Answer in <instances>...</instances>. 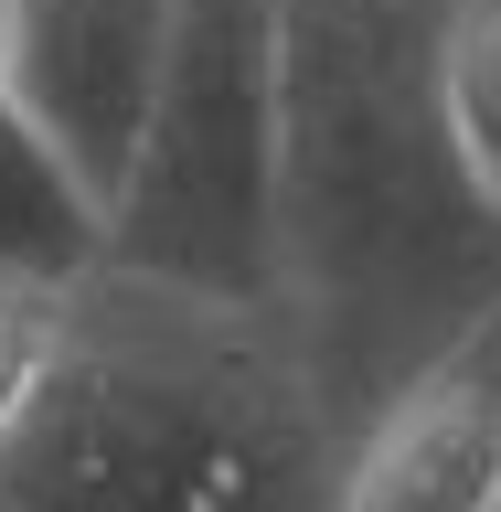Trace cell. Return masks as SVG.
I'll list each match as a JSON object with an SVG mask.
<instances>
[{"instance_id": "1", "label": "cell", "mask_w": 501, "mask_h": 512, "mask_svg": "<svg viewBox=\"0 0 501 512\" xmlns=\"http://www.w3.org/2000/svg\"><path fill=\"white\" fill-rule=\"evenodd\" d=\"M278 288L363 352L501 299V214L438 107V0H278Z\"/></svg>"}, {"instance_id": "2", "label": "cell", "mask_w": 501, "mask_h": 512, "mask_svg": "<svg viewBox=\"0 0 501 512\" xmlns=\"http://www.w3.org/2000/svg\"><path fill=\"white\" fill-rule=\"evenodd\" d=\"M342 406L288 320L75 288V342L0 459V512H331Z\"/></svg>"}, {"instance_id": "3", "label": "cell", "mask_w": 501, "mask_h": 512, "mask_svg": "<svg viewBox=\"0 0 501 512\" xmlns=\"http://www.w3.org/2000/svg\"><path fill=\"white\" fill-rule=\"evenodd\" d=\"M107 278L288 320L278 288V0H182L171 75L107 203Z\"/></svg>"}, {"instance_id": "4", "label": "cell", "mask_w": 501, "mask_h": 512, "mask_svg": "<svg viewBox=\"0 0 501 512\" xmlns=\"http://www.w3.org/2000/svg\"><path fill=\"white\" fill-rule=\"evenodd\" d=\"M171 32H182V0H11L0 96L64 150V171L96 203H118L139 160V128L171 75Z\"/></svg>"}, {"instance_id": "5", "label": "cell", "mask_w": 501, "mask_h": 512, "mask_svg": "<svg viewBox=\"0 0 501 512\" xmlns=\"http://www.w3.org/2000/svg\"><path fill=\"white\" fill-rule=\"evenodd\" d=\"M331 512H501V299L374 395Z\"/></svg>"}, {"instance_id": "6", "label": "cell", "mask_w": 501, "mask_h": 512, "mask_svg": "<svg viewBox=\"0 0 501 512\" xmlns=\"http://www.w3.org/2000/svg\"><path fill=\"white\" fill-rule=\"evenodd\" d=\"M107 278V203H96L64 150L0 96V288H43V299H75V288Z\"/></svg>"}, {"instance_id": "7", "label": "cell", "mask_w": 501, "mask_h": 512, "mask_svg": "<svg viewBox=\"0 0 501 512\" xmlns=\"http://www.w3.org/2000/svg\"><path fill=\"white\" fill-rule=\"evenodd\" d=\"M438 107L480 203L501 214V0H438Z\"/></svg>"}, {"instance_id": "8", "label": "cell", "mask_w": 501, "mask_h": 512, "mask_svg": "<svg viewBox=\"0 0 501 512\" xmlns=\"http://www.w3.org/2000/svg\"><path fill=\"white\" fill-rule=\"evenodd\" d=\"M64 342H75V299H43V288H0V459L22 448V427L43 416L64 374Z\"/></svg>"}, {"instance_id": "9", "label": "cell", "mask_w": 501, "mask_h": 512, "mask_svg": "<svg viewBox=\"0 0 501 512\" xmlns=\"http://www.w3.org/2000/svg\"><path fill=\"white\" fill-rule=\"evenodd\" d=\"M0 64H11V0H0Z\"/></svg>"}]
</instances>
